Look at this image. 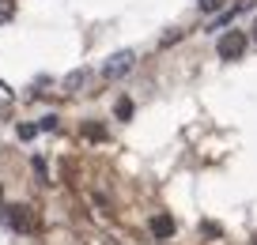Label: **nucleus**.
<instances>
[{"label":"nucleus","instance_id":"f257e3e1","mask_svg":"<svg viewBox=\"0 0 257 245\" xmlns=\"http://www.w3.org/2000/svg\"><path fill=\"white\" fill-rule=\"evenodd\" d=\"M246 46H249L246 31H227V34H219L216 53H219V61H238V57L246 53Z\"/></svg>","mask_w":257,"mask_h":245},{"label":"nucleus","instance_id":"f03ea898","mask_svg":"<svg viewBox=\"0 0 257 245\" xmlns=\"http://www.w3.org/2000/svg\"><path fill=\"white\" fill-rule=\"evenodd\" d=\"M133 64H137V53H133V49H121V53H113L110 61L102 64V79H121L125 72H133Z\"/></svg>","mask_w":257,"mask_h":245},{"label":"nucleus","instance_id":"7ed1b4c3","mask_svg":"<svg viewBox=\"0 0 257 245\" xmlns=\"http://www.w3.org/2000/svg\"><path fill=\"white\" fill-rule=\"evenodd\" d=\"M4 222H8L12 230H19V234L34 230V215H31V207H23V204H16V207H4Z\"/></svg>","mask_w":257,"mask_h":245},{"label":"nucleus","instance_id":"20e7f679","mask_svg":"<svg viewBox=\"0 0 257 245\" xmlns=\"http://www.w3.org/2000/svg\"><path fill=\"white\" fill-rule=\"evenodd\" d=\"M91 83V68H76V72H68V76H64V95H80L83 87H87Z\"/></svg>","mask_w":257,"mask_h":245},{"label":"nucleus","instance_id":"39448f33","mask_svg":"<svg viewBox=\"0 0 257 245\" xmlns=\"http://www.w3.org/2000/svg\"><path fill=\"white\" fill-rule=\"evenodd\" d=\"M152 234L155 237H170L174 234V219H170V215H155L152 219Z\"/></svg>","mask_w":257,"mask_h":245},{"label":"nucleus","instance_id":"423d86ee","mask_svg":"<svg viewBox=\"0 0 257 245\" xmlns=\"http://www.w3.org/2000/svg\"><path fill=\"white\" fill-rule=\"evenodd\" d=\"M113 113H117V121H128V117H133V102H128V98H117Z\"/></svg>","mask_w":257,"mask_h":245},{"label":"nucleus","instance_id":"0eeeda50","mask_svg":"<svg viewBox=\"0 0 257 245\" xmlns=\"http://www.w3.org/2000/svg\"><path fill=\"white\" fill-rule=\"evenodd\" d=\"M16 16V0H0V23H8Z\"/></svg>","mask_w":257,"mask_h":245},{"label":"nucleus","instance_id":"6e6552de","mask_svg":"<svg viewBox=\"0 0 257 245\" xmlns=\"http://www.w3.org/2000/svg\"><path fill=\"white\" fill-rule=\"evenodd\" d=\"M223 4H227V0H197V8H201V12H219Z\"/></svg>","mask_w":257,"mask_h":245},{"label":"nucleus","instance_id":"1a4fd4ad","mask_svg":"<svg viewBox=\"0 0 257 245\" xmlns=\"http://www.w3.org/2000/svg\"><path fill=\"white\" fill-rule=\"evenodd\" d=\"M38 136V125H19V140H34Z\"/></svg>","mask_w":257,"mask_h":245},{"label":"nucleus","instance_id":"9d476101","mask_svg":"<svg viewBox=\"0 0 257 245\" xmlns=\"http://www.w3.org/2000/svg\"><path fill=\"white\" fill-rule=\"evenodd\" d=\"M38 132H57V117H53V113H49V117H42Z\"/></svg>","mask_w":257,"mask_h":245},{"label":"nucleus","instance_id":"9b49d317","mask_svg":"<svg viewBox=\"0 0 257 245\" xmlns=\"http://www.w3.org/2000/svg\"><path fill=\"white\" fill-rule=\"evenodd\" d=\"M8 102H12V87L0 79V106H8Z\"/></svg>","mask_w":257,"mask_h":245},{"label":"nucleus","instance_id":"f8f14e48","mask_svg":"<svg viewBox=\"0 0 257 245\" xmlns=\"http://www.w3.org/2000/svg\"><path fill=\"white\" fill-rule=\"evenodd\" d=\"M87 140H106V128H98V125H91V128H87Z\"/></svg>","mask_w":257,"mask_h":245},{"label":"nucleus","instance_id":"ddd939ff","mask_svg":"<svg viewBox=\"0 0 257 245\" xmlns=\"http://www.w3.org/2000/svg\"><path fill=\"white\" fill-rule=\"evenodd\" d=\"M253 42H257V23H253Z\"/></svg>","mask_w":257,"mask_h":245}]
</instances>
